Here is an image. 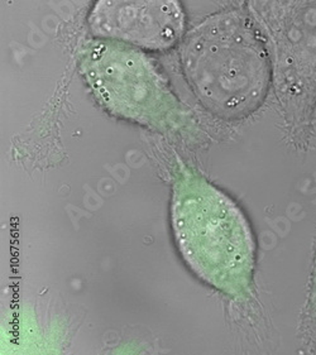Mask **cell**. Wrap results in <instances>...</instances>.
Returning a JSON list of instances; mask_svg holds the SVG:
<instances>
[{"label": "cell", "instance_id": "1", "mask_svg": "<svg viewBox=\"0 0 316 355\" xmlns=\"http://www.w3.org/2000/svg\"><path fill=\"white\" fill-rule=\"evenodd\" d=\"M171 221L175 243L196 277L231 296L251 290L256 242L234 200L186 172L173 186Z\"/></svg>", "mask_w": 316, "mask_h": 355}, {"label": "cell", "instance_id": "2", "mask_svg": "<svg viewBox=\"0 0 316 355\" xmlns=\"http://www.w3.org/2000/svg\"><path fill=\"white\" fill-rule=\"evenodd\" d=\"M188 83L207 107L240 116L258 107L270 80L261 37L245 17L214 15L194 31L182 50Z\"/></svg>", "mask_w": 316, "mask_h": 355}, {"label": "cell", "instance_id": "3", "mask_svg": "<svg viewBox=\"0 0 316 355\" xmlns=\"http://www.w3.org/2000/svg\"><path fill=\"white\" fill-rule=\"evenodd\" d=\"M87 80L115 115L152 124L168 113L171 94L151 57L122 43L95 42L84 58Z\"/></svg>", "mask_w": 316, "mask_h": 355}, {"label": "cell", "instance_id": "4", "mask_svg": "<svg viewBox=\"0 0 316 355\" xmlns=\"http://www.w3.org/2000/svg\"><path fill=\"white\" fill-rule=\"evenodd\" d=\"M89 23L96 36L164 51L182 37L185 13L179 1H99Z\"/></svg>", "mask_w": 316, "mask_h": 355}]
</instances>
